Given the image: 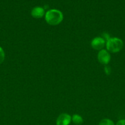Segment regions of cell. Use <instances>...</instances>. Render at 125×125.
Instances as JSON below:
<instances>
[{
  "label": "cell",
  "mask_w": 125,
  "mask_h": 125,
  "mask_svg": "<svg viewBox=\"0 0 125 125\" xmlns=\"http://www.w3.org/2000/svg\"><path fill=\"white\" fill-rule=\"evenodd\" d=\"M62 20L63 15L62 12L58 10H49L45 13V20L50 25H58L62 21Z\"/></svg>",
  "instance_id": "cell-1"
},
{
  "label": "cell",
  "mask_w": 125,
  "mask_h": 125,
  "mask_svg": "<svg viewBox=\"0 0 125 125\" xmlns=\"http://www.w3.org/2000/svg\"><path fill=\"white\" fill-rule=\"evenodd\" d=\"M123 46V42L118 38H110L107 40V50L111 52H118L121 51Z\"/></svg>",
  "instance_id": "cell-2"
},
{
  "label": "cell",
  "mask_w": 125,
  "mask_h": 125,
  "mask_svg": "<svg viewBox=\"0 0 125 125\" xmlns=\"http://www.w3.org/2000/svg\"><path fill=\"white\" fill-rule=\"evenodd\" d=\"M98 59L100 63L107 65L110 61V55L107 50H102L98 53Z\"/></svg>",
  "instance_id": "cell-3"
},
{
  "label": "cell",
  "mask_w": 125,
  "mask_h": 125,
  "mask_svg": "<svg viewBox=\"0 0 125 125\" xmlns=\"http://www.w3.org/2000/svg\"><path fill=\"white\" fill-rule=\"evenodd\" d=\"M71 117L67 114H62L56 120V125H69L71 123Z\"/></svg>",
  "instance_id": "cell-4"
},
{
  "label": "cell",
  "mask_w": 125,
  "mask_h": 125,
  "mask_svg": "<svg viewBox=\"0 0 125 125\" xmlns=\"http://www.w3.org/2000/svg\"><path fill=\"white\" fill-rule=\"evenodd\" d=\"M105 45V41L101 37H96L92 40L91 46L96 50H102Z\"/></svg>",
  "instance_id": "cell-5"
},
{
  "label": "cell",
  "mask_w": 125,
  "mask_h": 125,
  "mask_svg": "<svg viewBox=\"0 0 125 125\" xmlns=\"http://www.w3.org/2000/svg\"><path fill=\"white\" fill-rule=\"evenodd\" d=\"M31 16L35 18H40L44 15V9L40 7H36L31 10Z\"/></svg>",
  "instance_id": "cell-6"
},
{
  "label": "cell",
  "mask_w": 125,
  "mask_h": 125,
  "mask_svg": "<svg viewBox=\"0 0 125 125\" xmlns=\"http://www.w3.org/2000/svg\"><path fill=\"white\" fill-rule=\"evenodd\" d=\"M72 121L75 125H79L83 123V118H82L81 116L77 114H75L72 117Z\"/></svg>",
  "instance_id": "cell-7"
},
{
  "label": "cell",
  "mask_w": 125,
  "mask_h": 125,
  "mask_svg": "<svg viewBox=\"0 0 125 125\" xmlns=\"http://www.w3.org/2000/svg\"><path fill=\"white\" fill-rule=\"evenodd\" d=\"M99 125H115L113 122L109 119H104L101 120Z\"/></svg>",
  "instance_id": "cell-8"
},
{
  "label": "cell",
  "mask_w": 125,
  "mask_h": 125,
  "mask_svg": "<svg viewBox=\"0 0 125 125\" xmlns=\"http://www.w3.org/2000/svg\"><path fill=\"white\" fill-rule=\"evenodd\" d=\"M4 57H5V54L4 52V50H2V48L0 46V64L3 62L4 61Z\"/></svg>",
  "instance_id": "cell-9"
},
{
  "label": "cell",
  "mask_w": 125,
  "mask_h": 125,
  "mask_svg": "<svg viewBox=\"0 0 125 125\" xmlns=\"http://www.w3.org/2000/svg\"><path fill=\"white\" fill-rule=\"evenodd\" d=\"M116 125H125V120H121L118 121Z\"/></svg>",
  "instance_id": "cell-10"
}]
</instances>
